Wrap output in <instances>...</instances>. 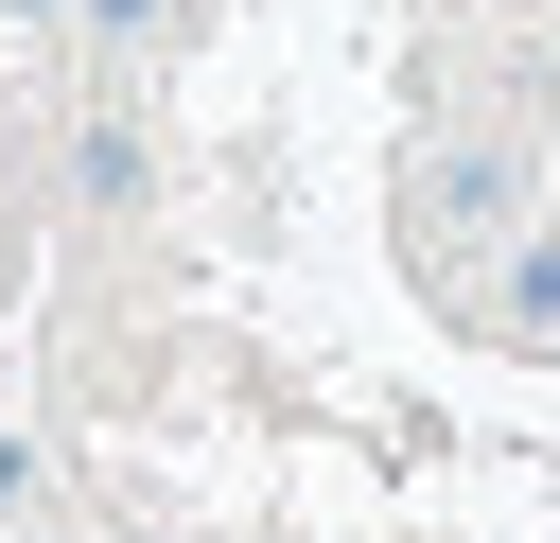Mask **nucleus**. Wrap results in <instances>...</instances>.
I'll return each mask as SVG.
<instances>
[{"label":"nucleus","mask_w":560,"mask_h":543,"mask_svg":"<svg viewBox=\"0 0 560 543\" xmlns=\"http://www.w3.org/2000/svg\"><path fill=\"white\" fill-rule=\"evenodd\" d=\"M402 210H420V245H508V228H525V158L455 123V140H420V175H402Z\"/></svg>","instance_id":"f257e3e1"},{"label":"nucleus","mask_w":560,"mask_h":543,"mask_svg":"<svg viewBox=\"0 0 560 543\" xmlns=\"http://www.w3.org/2000/svg\"><path fill=\"white\" fill-rule=\"evenodd\" d=\"M490 333L508 350H560V228H508L490 245Z\"/></svg>","instance_id":"f03ea898"},{"label":"nucleus","mask_w":560,"mask_h":543,"mask_svg":"<svg viewBox=\"0 0 560 543\" xmlns=\"http://www.w3.org/2000/svg\"><path fill=\"white\" fill-rule=\"evenodd\" d=\"M70 193H88V210H140V193H158V123H140V105H88V140H70Z\"/></svg>","instance_id":"7ed1b4c3"},{"label":"nucleus","mask_w":560,"mask_h":543,"mask_svg":"<svg viewBox=\"0 0 560 543\" xmlns=\"http://www.w3.org/2000/svg\"><path fill=\"white\" fill-rule=\"evenodd\" d=\"M158 18H175V0H70V35H88V53H158Z\"/></svg>","instance_id":"20e7f679"},{"label":"nucleus","mask_w":560,"mask_h":543,"mask_svg":"<svg viewBox=\"0 0 560 543\" xmlns=\"http://www.w3.org/2000/svg\"><path fill=\"white\" fill-rule=\"evenodd\" d=\"M18 490H35V455H18V438H0V508H18Z\"/></svg>","instance_id":"39448f33"},{"label":"nucleus","mask_w":560,"mask_h":543,"mask_svg":"<svg viewBox=\"0 0 560 543\" xmlns=\"http://www.w3.org/2000/svg\"><path fill=\"white\" fill-rule=\"evenodd\" d=\"M18 18H70V0H18Z\"/></svg>","instance_id":"423d86ee"}]
</instances>
